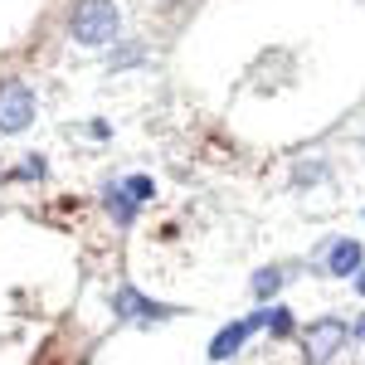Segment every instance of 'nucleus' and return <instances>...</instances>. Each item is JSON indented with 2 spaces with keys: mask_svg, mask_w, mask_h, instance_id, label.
<instances>
[{
  "mask_svg": "<svg viewBox=\"0 0 365 365\" xmlns=\"http://www.w3.org/2000/svg\"><path fill=\"white\" fill-rule=\"evenodd\" d=\"M356 336H365V322H356Z\"/></svg>",
  "mask_w": 365,
  "mask_h": 365,
  "instance_id": "obj_12",
  "label": "nucleus"
},
{
  "mask_svg": "<svg viewBox=\"0 0 365 365\" xmlns=\"http://www.w3.org/2000/svg\"><path fill=\"white\" fill-rule=\"evenodd\" d=\"M346 336H351V327H346L341 317H322V322L307 331V361L312 365H327L341 346H346Z\"/></svg>",
  "mask_w": 365,
  "mask_h": 365,
  "instance_id": "obj_3",
  "label": "nucleus"
},
{
  "mask_svg": "<svg viewBox=\"0 0 365 365\" xmlns=\"http://www.w3.org/2000/svg\"><path fill=\"white\" fill-rule=\"evenodd\" d=\"M127 195L137 200V205H141V200H151V195H156V185H151V175H132V180H127Z\"/></svg>",
  "mask_w": 365,
  "mask_h": 365,
  "instance_id": "obj_9",
  "label": "nucleus"
},
{
  "mask_svg": "<svg viewBox=\"0 0 365 365\" xmlns=\"http://www.w3.org/2000/svg\"><path fill=\"white\" fill-rule=\"evenodd\" d=\"M268 327H273L278 336H287V331H292V317H287V312H268Z\"/></svg>",
  "mask_w": 365,
  "mask_h": 365,
  "instance_id": "obj_10",
  "label": "nucleus"
},
{
  "mask_svg": "<svg viewBox=\"0 0 365 365\" xmlns=\"http://www.w3.org/2000/svg\"><path fill=\"white\" fill-rule=\"evenodd\" d=\"M68 29H73L78 44H108V39H117L122 20H117L113 0H83V5L73 10V25Z\"/></svg>",
  "mask_w": 365,
  "mask_h": 365,
  "instance_id": "obj_1",
  "label": "nucleus"
},
{
  "mask_svg": "<svg viewBox=\"0 0 365 365\" xmlns=\"http://www.w3.org/2000/svg\"><path fill=\"white\" fill-rule=\"evenodd\" d=\"M278 287H282V273H278V268L253 273V292H258V297H268V292H278Z\"/></svg>",
  "mask_w": 365,
  "mask_h": 365,
  "instance_id": "obj_8",
  "label": "nucleus"
},
{
  "mask_svg": "<svg viewBox=\"0 0 365 365\" xmlns=\"http://www.w3.org/2000/svg\"><path fill=\"white\" fill-rule=\"evenodd\" d=\"M268 322V312H258V317H244V322H234V327H225L220 336H215V346H210V361H229L244 341H249V331H258Z\"/></svg>",
  "mask_w": 365,
  "mask_h": 365,
  "instance_id": "obj_4",
  "label": "nucleus"
},
{
  "mask_svg": "<svg viewBox=\"0 0 365 365\" xmlns=\"http://www.w3.org/2000/svg\"><path fill=\"white\" fill-rule=\"evenodd\" d=\"M113 307H117V317H146V322H151V317L161 322V317H170V312H175V307H156V302H146L141 292H132V287H117Z\"/></svg>",
  "mask_w": 365,
  "mask_h": 365,
  "instance_id": "obj_5",
  "label": "nucleus"
},
{
  "mask_svg": "<svg viewBox=\"0 0 365 365\" xmlns=\"http://www.w3.org/2000/svg\"><path fill=\"white\" fill-rule=\"evenodd\" d=\"M34 122V98L25 83H0V132H25Z\"/></svg>",
  "mask_w": 365,
  "mask_h": 365,
  "instance_id": "obj_2",
  "label": "nucleus"
},
{
  "mask_svg": "<svg viewBox=\"0 0 365 365\" xmlns=\"http://www.w3.org/2000/svg\"><path fill=\"white\" fill-rule=\"evenodd\" d=\"M108 210L117 215V225H132L137 220V200L127 195V185H108Z\"/></svg>",
  "mask_w": 365,
  "mask_h": 365,
  "instance_id": "obj_7",
  "label": "nucleus"
},
{
  "mask_svg": "<svg viewBox=\"0 0 365 365\" xmlns=\"http://www.w3.org/2000/svg\"><path fill=\"white\" fill-rule=\"evenodd\" d=\"M356 287H361V297H365V268H361V278H356Z\"/></svg>",
  "mask_w": 365,
  "mask_h": 365,
  "instance_id": "obj_11",
  "label": "nucleus"
},
{
  "mask_svg": "<svg viewBox=\"0 0 365 365\" xmlns=\"http://www.w3.org/2000/svg\"><path fill=\"white\" fill-rule=\"evenodd\" d=\"M361 244H356V239H336V244H331V253H327V273H336V278H351V273H356V268H361Z\"/></svg>",
  "mask_w": 365,
  "mask_h": 365,
  "instance_id": "obj_6",
  "label": "nucleus"
}]
</instances>
